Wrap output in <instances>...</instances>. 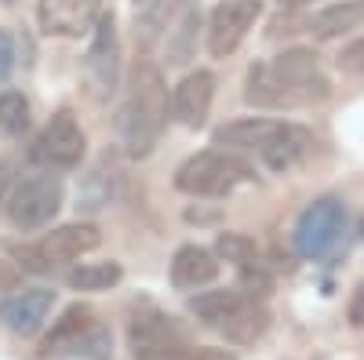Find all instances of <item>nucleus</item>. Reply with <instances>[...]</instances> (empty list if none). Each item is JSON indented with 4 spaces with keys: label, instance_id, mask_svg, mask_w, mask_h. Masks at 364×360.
<instances>
[{
    "label": "nucleus",
    "instance_id": "obj_1",
    "mask_svg": "<svg viewBox=\"0 0 364 360\" xmlns=\"http://www.w3.org/2000/svg\"><path fill=\"white\" fill-rule=\"evenodd\" d=\"M331 95V84L317 66V55L306 48L281 51L273 62H255L248 70L245 102L259 109H295L314 106Z\"/></svg>",
    "mask_w": 364,
    "mask_h": 360
},
{
    "label": "nucleus",
    "instance_id": "obj_2",
    "mask_svg": "<svg viewBox=\"0 0 364 360\" xmlns=\"http://www.w3.org/2000/svg\"><path fill=\"white\" fill-rule=\"evenodd\" d=\"M164 128H168V84L149 58H139L132 66L128 99L117 116L120 146H124L128 157H149Z\"/></svg>",
    "mask_w": 364,
    "mask_h": 360
},
{
    "label": "nucleus",
    "instance_id": "obj_3",
    "mask_svg": "<svg viewBox=\"0 0 364 360\" xmlns=\"http://www.w3.org/2000/svg\"><path fill=\"white\" fill-rule=\"evenodd\" d=\"M255 178V168L226 149H204L182 160L175 171V190L190 197H230L237 186H245Z\"/></svg>",
    "mask_w": 364,
    "mask_h": 360
},
{
    "label": "nucleus",
    "instance_id": "obj_4",
    "mask_svg": "<svg viewBox=\"0 0 364 360\" xmlns=\"http://www.w3.org/2000/svg\"><path fill=\"white\" fill-rule=\"evenodd\" d=\"M99 244H102V233L91 222H70V226L51 229L44 240H37V244L11 248V255L22 269H29V273H51L55 266L73 262L87 251H95Z\"/></svg>",
    "mask_w": 364,
    "mask_h": 360
},
{
    "label": "nucleus",
    "instance_id": "obj_5",
    "mask_svg": "<svg viewBox=\"0 0 364 360\" xmlns=\"http://www.w3.org/2000/svg\"><path fill=\"white\" fill-rule=\"evenodd\" d=\"M44 356H87V360H106L109 356V332L95 320L87 306H70L63 317L51 324L44 339Z\"/></svg>",
    "mask_w": 364,
    "mask_h": 360
},
{
    "label": "nucleus",
    "instance_id": "obj_6",
    "mask_svg": "<svg viewBox=\"0 0 364 360\" xmlns=\"http://www.w3.org/2000/svg\"><path fill=\"white\" fill-rule=\"evenodd\" d=\"M346 236V207L336 197L314 200L295 222V251L302 258H331Z\"/></svg>",
    "mask_w": 364,
    "mask_h": 360
},
{
    "label": "nucleus",
    "instance_id": "obj_7",
    "mask_svg": "<svg viewBox=\"0 0 364 360\" xmlns=\"http://www.w3.org/2000/svg\"><path fill=\"white\" fill-rule=\"evenodd\" d=\"M58 207H63V182L58 175L51 171H41V175H29L11 190L8 197V222L18 229V233H33V229H44Z\"/></svg>",
    "mask_w": 364,
    "mask_h": 360
},
{
    "label": "nucleus",
    "instance_id": "obj_8",
    "mask_svg": "<svg viewBox=\"0 0 364 360\" xmlns=\"http://www.w3.org/2000/svg\"><path fill=\"white\" fill-rule=\"evenodd\" d=\"M128 339H132L135 360H190L193 356V346L186 342V332L154 306H146L142 313L132 317Z\"/></svg>",
    "mask_w": 364,
    "mask_h": 360
},
{
    "label": "nucleus",
    "instance_id": "obj_9",
    "mask_svg": "<svg viewBox=\"0 0 364 360\" xmlns=\"http://www.w3.org/2000/svg\"><path fill=\"white\" fill-rule=\"evenodd\" d=\"M84 149H87V138L77 124V116L70 109H58L44 124V131L37 135L29 157L37 164H44L48 171H73L84 160Z\"/></svg>",
    "mask_w": 364,
    "mask_h": 360
},
{
    "label": "nucleus",
    "instance_id": "obj_10",
    "mask_svg": "<svg viewBox=\"0 0 364 360\" xmlns=\"http://www.w3.org/2000/svg\"><path fill=\"white\" fill-rule=\"evenodd\" d=\"M84 80H87V95L95 102H106V99L117 95V84H120V44H117L113 15H102L95 22V40H91L87 58H84Z\"/></svg>",
    "mask_w": 364,
    "mask_h": 360
},
{
    "label": "nucleus",
    "instance_id": "obj_11",
    "mask_svg": "<svg viewBox=\"0 0 364 360\" xmlns=\"http://www.w3.org/2000/svg\"><path fill=\"white\" fill-rule=\"evenodd\" d=\"M262 4L259 0H223L208 18V51L211 58H226L245 44L248 29L259 22Z\"/></svg>",
    "mask_w": 364,
    "mask_h": 360
},
{
    "label": "nucleus",
    "instance_id": "obj_12",
    "mask_svg": "<svg viewBox=\"0 0 364 360\" xmlns=\"http://www.w3.org/2000/svg\"><path fill=\"white\" fill-rule=\"evenodd\" d=\"M291 124L284 120H269V116H240V120H230V124L215 128V146H226V149H240V153H259L266 157L273 146H277L284 135H288Z\"/></svg>",
    "mask_w": 364,
    "mask_h": 360
},
{
    "label": "nucleus",
    "instance_id": "obj_13",
    "mask_svg": "<svg viewBox=\"0 0 364 360\" xmlns=\"http://www.w3.org/2000/svg\"><path fill=\"white\" fill-rule=\"evenodd\" d=\"M37 18L48 37H80L102 18V0H41Z\"/></svg>",
    "mask_w": 364,
    "mask_h": 360
},
{
    "label": "nucleus",
    "instance_id": "obj_14",
    "mask_svg": "<svg viewBox=\"0 0 364 360\" xmlns=\"http://www.w3.org/2000/svg\"><path fill=\"white\" fill-rule=\"evenodd\" d=\"M51 306H55V291H48V288H22V291L8 295L4 302H0V324H4L11 335L29 339V335H37L44 327Z\"/></svg>",
    "mask_w": 364,
    "mask_h": 360
},
{
    "label": "nucleus",
    "instance_id": "obj_15",
    "mask_svg": "<svg viewBox=\"0 0 364 360\" xmlns=\"http://www.w3.org/2000/svg\"><path fill=\"white\" fill-rule=\"evenodd\" d=\"M211 99H215V73L197 70L190 77H182L178 87L171 92V116L178 120L182 128H204V120L211 113Z\"/></svg>",
    "mask_w": 364,
    "mask_h": 360
},
{
    "label": "nucleus",
    "instance_id": "obj_16",
    "mask_svg": "<svg viewBox=\"0 0 364 360\" xmlns=\"http://www.w3.org/2000/svg\"><path fill=\"white\" fill-rule=\"evenodd\" d=\"M215 332L226 342H233V346H252V342H259L269 332V310L259 302L255 295L245 291L237 298V306L223 317V324L215 327Z\"/></svg>",
    "mask_w": 364,
    "mask_h": 360
},
{
    "label": "nucleus",
    "instance_id": "obj_17",
    "mask_svg": "<svg viewBox=\"0 0 364 360\" xmlns=\"http://www.w3.org/2000/svg\"><path fill=\"white\" fill-rule=\"evenodd\" d=\"M215 277H219V258L211 255L208 248L186 244V248L175 251V258H171V284L178 291H197V288L211 284Z\"/></svg>",
    "mask_w": 364,
    "mask_h": 360
},
{
    "label": "nucleus",
    "instance_id": "obj_18",
    "mask_svg": "<svg viewBox=\"0 0 364 360\" xmlns=\"http://www.w3.org/2000/svg\"><path fill=\"white\" fill-rule=\"evenodd\" d=\"M197 29H200V11H197V4L190 0V4L175 15V22L168 26V62L171 66L190 62L193 44H197Z\"/></svg>",
    "mask_w": 364,
    "mask_h": 360
},
{
    "label": "nucleus",
    "instance_id": "obj_19",
    "mask_svg": "<svg viewBox=\"0 0 364 360\" xmlns=\"http://www.w3.org/2000/svg\"><path fill=\"white\" fill-rule=\"evenodd\" d=\"M314 146H317V142H314V135H310L306 128L291 124V128H288V135H284L277 146H273V149H269V153H266L262 160H266L273 171H288V168H295L302 157H306Z\"/></svg>",
    "mask_w": 364,
    "mask_h": 360
},
{
    "label": "nucleus",
    "instance_id": "obj_20",
    "mask_svg": "<svg viewBox=\"0 0 364 360\" xmlns=\"http://www.w3.org/2000/svg\"><path fill=\"white\" fill-rule=\"evenodd\" d=\"M120 266L117 262H80L77 269L66 273V284L73 291H109L113 284H120Z\"/></svg>",
    "mask_w": 364,
    "mask_h": 360
},
{
    "label": "nucleus",
    "instance_id": "obj_21",
    "mask_svg": "<svg viewBox=\"0 0 364 360\" xmlns=\"http://www.w3.org/2000/svg\"><path fill=\"white\" fill-rule=\"evenodd\" d=\"M364 22V4H336V8H324L317 18H314V37L321 40H331L346 33V29H357Z\"/></svg>",
    "mask_w": 364,
    "mask_h": 360
},
{
    "label": "nucleus",
    "instance_id": "obj_22",
    "mask_svg": "<svg viewBox=\"0 0 364 360\" xmlns=\"http://www.w3.org/2000/svg\"><path fill=\"white\" fill-rule=\"evenodd\" d=\"M245 291H200L190 298V313L204 324V327H219L223 317L237 306V298Z\"/></svg>",
    "mask_w": 364,
    "mask_h": 360
},
{
    "label": "nucleus",
    "instance_id": "obj_23",
    "mask_svg": "<svg viewBox=\"0 0 364 360\" xmlns=\"http://www.w3.org/2000/svg\"><path fill=\"white\" fill-rule=\"evenodd\" d=\"M190 0H154V8L142 15V26H139V37L146 48H154L161 33H168V26L175 22V15L186 8Z\"/></svg>",
    "mask_w": 364,
    "mask_h": 360
},
{
    "label": "nucleus",
    "instance_id": "obj_24",
    "mask_svg": "<svg viewBox=\"0 0 364 360\" xmlns=\"http://www.w3.org/2000/svg\"><path fill=\"white\" fill-rule=\"evenodd\" d=\"M215 255L226 258V262H233V266H240V269H248V266H255L259 248H255V240L245 236V233H219Z\"/></svg>",
    "mask_w": 364,
    "mask_h": 360
},
{
    "label": "nucleus",
    "instance_id": "obj_25",
    "mask_svg": "<svg viewBox=\"0 0 364 360\" xmlns=\"http://www.w3.org/2000/svg\"><path fill=\"white\" fill-rule=\"evenodd\" d=\"M0 131L18 138L29 131V102L18 92H4L0 95Z\"/></svg>",
    "mask_w": 364,
    "mask_h": 360
},
{
    "label": "nucleus",
    "instance_id": "obj_26",
    "mask_svg": "<svg viewBox=\"0 0 364 360\" xmlns=\"http://www.w3.org/2000/svg\"><path fill=\"white\" fill-rule=\"evenodd\" d=\"M339 66H343L346 73H353V77H364V37L343 48V55H339Z\"/></svg>",
    "mask_w": 364,
    "mask_h": 360
},
{
    "label": "nucleus",
    "instance_id": "obj_27",
    "mask_svg": "<svg viewBox=\"0 0 364 360\" xmlns=\"http://www.w3.org/2000/svg\"><path fill=\"white\" fill-rule=\"evenodd\" d=\"M15 73V37L0 29V84H8Z\"/></svg>",
    "mask_w": 364,
    "mask_h": 360
},
{
    "label": "nucleus",
    "instance_id": "obj_28",
    "mask_svg": "<svg viewBox=\"0 0 364 360\" xmlns=\"http://www.w3.org/2000/svg\"><path fill=\"white\" fill-rule=\"evenodd\" d=\"M190 360H237L230 349H211V346H204V349H193V356Z\"/></svg>",
    "mask_w": 364,
    "mask_h": 360
},
{
    "label": "nucleus",
    "instance_id": "obj_29",
    "mask_svg": "<svg viewBox=\"0 0 364 360\" xmlns=\"http://www.w3.org/2000/svg\"><path fill=\"white\" fill-rule=\"evenodd\" d=\"M350 320H353V324H364V284H357V291H353V302H350Z\"/></svg>",
    "mask_w": 364,
    "mask_h": 360
},
{
    "label": "nucleus",
    "instance_id": "obj_30",
    "mask_svg": "<svg viewBox=\"0 0 364 360\" xmlns=\"http://www.w3.org/2000/svg\"><path fill=\"white\" fill-rule=\"evenodd\" d=\"M8 186H11V164H0V204H4Z\"/></svg>",
    "mask_w": 364,
    "mask_h": 360
},
{
    "label": "nucleus",
    "instance_id": "obj_31",
    "mask_svg": "<svg viewBox=\"0 0 364 360\" xmlns=\"http://www.w3.org/2000/svg\"><path fill=\"white\" fill-rule=\"evenodd\" d=\"M284 8H302V4H310V0H281Z\"/></svg>",
    "mask_w": 364,
    "mask_h": 360
},
{
    "label": "nucleus",
    "instance_id": "obj_32",
    "mask_svg": "<svg viewBox=\"0 0 364 360\" xmlns=\"http://www.w3.org/2000/svg\"><path fill=\"white\" fill-rule=\"evenodd\" d=\"M360 233H364V219H360Z\"/></svg>",
    "mask_w": 364,
    "mask_h": 360
}]
</instances>
